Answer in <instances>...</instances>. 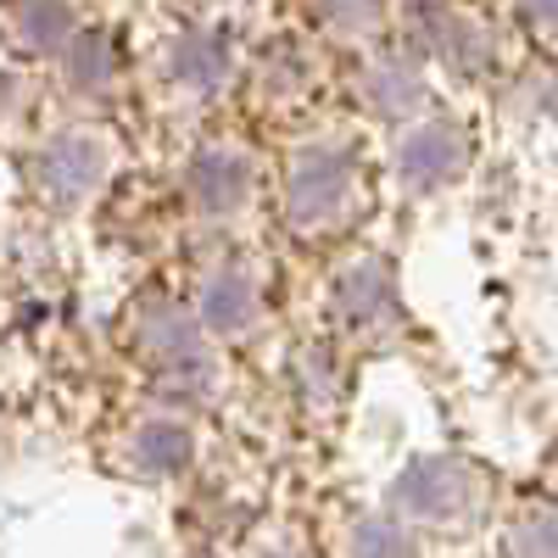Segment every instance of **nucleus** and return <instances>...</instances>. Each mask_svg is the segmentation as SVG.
<instances>
[{"mask_svg":"<svg viewBox=\"0 0 558 558\" xmlns=\"http://www.w3.org/2000/svg\"><path fill=\"white\" fill-rule=\"evenodd\" d=\"M352 191V157L341 146H313L291 162V179H286V213L291 223L313 229L324 223Z\"/></svg>","mask_w":558,"mask_h":558,"instance_id":"nucleus-1","label":"nucleus"},{"mask_svg":"<svg viewBox=\"0 0 558 558\" xmlns=\"http://www.w3.org/2000/svg\"><path fill=\"white\" fill-rule=\"evenodd\" d=\"M263 318V291L246 268H218L207 286H202V302H196V324L213 336H246L252 324Z\"/></svg>","mask_w":558,"mask_h":558,"instance_id":"nucleus-2","label":"nucleus"},{"mask_svg":"<svg viewBox=\"0 0 558 558\" xmlns=\"http://www.w3.org/2000/svg\"><path fill=\"white\" fill-rule=\"evenodd\" d=\"M101 173H107V151H101V140H89V134H62L39 157V179L57 202L89 196L101 184Z\"/></svg>","mask_w":558,"mask_h":558,"instance_id":"nucleus-3","label":"nucleus"},{"mask_svg":"<svg viewBox=\"0 0 558 558\" xmlns=\"http://www.w3.org/2000/svg\"><path fill=\"white\" fill-rule=\"evenodd\" d=\"M134 341H140V352L162 368V363H179V357L202 352V324H196L191 307H179V302H168V296H151L146 307H140Z\"/></svg>","mask_w":558,"mask_h":558,"instance_id":"nucleus-4","label":"nucleus"},{"mask_svg":"<svg viewBox=\"0 0 558 558\" xmlns=\"http://www.w3.org/2000/svg\"><path fill=\"white\" fill-rule=\"evenodd\" d=\"M184 184H191V202L207 218H229V213L246 202V191H252V168H246V157L213 146V151H202L191 162V179H184Z\"/></svg>","mask_w":558,"mask_h":558,"instance_id":"nucleus-5","label":"nucleus"},{"mask_svg":"<svg viewBox=\"0 0 558 558\" xmlns=\"http://www.w3.org/2000/svg\"><path fill=\"white\" fill-rule=\"evenodd\" d=\"M191 452H196L191 425H179V418H168V413L146 418V425H140V436H134V463H140V470H146L151 481L179 475L184 463H191Z\"/></svg>","mask_w":558,"mask_h":558,"instance_id":"nucleus-6","label":"nucleus"},{"mask_svg":"<svg viewBox=\"0 0 558 558\" xmlns=\"http://www.w3.org/2000/svg\"><path fill=\"white\" fill-rule=\"evenodd\" d=\"M173 73L191 84V89H218L223 73H229V51H223V39L207 34V28H191V34H179L173 45Z\"/></svg>","mask_w":558,"mask_h":558,"instance_id":"nucleus-7","label":"nucleus"},{"mask_svg":"<svg viewBox=\"0 0 558 558\" xmlns=\"http://www.w3.org/2000/svg\"><path fill=\"white\" fill-rule=\"evenodd\" d=\"M17 34H23V45H34V51H68L73 45V12L62 7V0H23Z\"/></svg>","mask_w":558,"mask_h":558,"instance_id":"nucleus-8","label":"nucleus"},{"mask_svg":"<svg viewBox=\"0 0 558 558\" xmlns=\"http://www.w3.org/2000/svg\"><path fill=\"white\" fill-rule=\"evenodd\" d=\"M213 386H218V368H213L207 352H191V357L157 368V391H162L168 402H207Z\"/></svg>","mask_w":558,"mask_h":558,"instance_id":"nucleus-9","label":"nucleus"},{"mask_svg":"<svg viewBox=\"0 0 558 558\" xmlns=\"http://www.w3.org/2000/svg\"><path fill=\"white\" fill-rule=\"evenodd\" d=\"M62 62H68V78L78 89H101L112 78V45L107 39H73L62 51Z\"/></svg>","mask_w":558,"mask_h":558,"instance_id":"nucleus-10","label":"nucleus"},{"mask_svg":"<svg viewBox=\"0 0 558 558\" xmlns=\"http://www.w3.org/2000/svg\"><path fill=\"white\" fill-rule=\"evenodd\" d=\"M447 162H452V146H447V134H441V129H430V134L408 140V151H402L408 179H436Z\"/></svg>","mask_w":558,"mask_h":558,"instance_id":"nucleus-11","label":"nucleus"},{"mask_svg":"<svg viewBox=\"0 0 558 558\" xmlns=\"http://www.w3.org/2000/svg\"><path fill=\"white\" fill-rule=\"evenodd\" d=\"M391 547H397V536L386 525H363L357 531V558H391Z\"/></svg>","mask_w":558,"mask_h":558,"instance_id":"nucleus-12","label":"nucleus"},{"mask_svg":"<svg viewBox=\"0 0 558 558\" xmlns=\"http://www.w3.org/2000/svg\"><path fill=\"white\" fill-rule=\"evenodd\" d=\"M324 12L336 23H363V17H375V0H324Z\"/></svg>","mask_w":558,"mask_h":558,"instance_id":"nucleus-13","label":"nucleus"},{"mask_svg":"<svg viewBox=\"0 0 558 558\" xmlns=\"http://www.w3.org/2000/svg\"><path fill=\"white\" fill-rule=\"evenodd\" d=\"M286 558H291V553H286Z\"/></svg>","mask_w":558,"mask_h":558,"instance_id":"nucleus-14","label":"nucleus"}]
</instances>
